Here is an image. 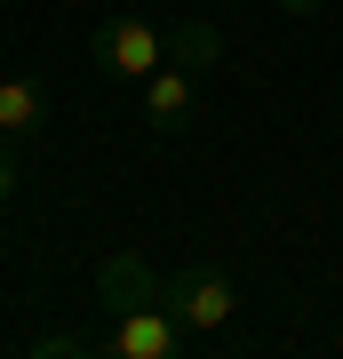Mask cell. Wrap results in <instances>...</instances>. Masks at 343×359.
Here are the masks:
<instances>
[{"label": "cell", "mask_w": 343, "mask_h": 359, "mask_svg": "<svg viewBox=\"0 0 343 359\" xmlns=\"http://www.w3.org/2000/svg\"><path fill=\"white\" fill-rule=\"evenodd\" d=\"M160 304L184 320V335H216L231 311H240V304H231V280H224L216 264H184V271H168V295H160Z\"/></svg>", "instance_id": "7a4b0ae2"}, {"label": "cell", "mask_w": 343, "mask_h": 359, "mask_svg": "<svg viewBox=\"0 0 343 359\" xmlns=\"http://www.w3.org/2000/svg\"><path fill=\"white\" fill-rule=\"evenodd\" d=\"M40 120H48L40 80H0V136H32Z\"/></svg>", "instance_id": "52a82bcc"}, {"label": "cell", "mask_w": 343, "mask_h": 359, "mask_svg": "<svg viewBox=\"0 0 343 359\" xmlns=\"http://www.w3.org/2000/svg\"><path fill=\"white\" fill-rule=\"evenodd\" d=\"M88 56L112 80H136V88H144V80L168 65V32L152 25V16H104V25L88 32Z\"/></svg>", "instance_id": "6da1fadb"}, {"label": "cell", "mask_w": 343, "mask_h": 359, "mask_svg": "<svg viewBox=\"0 0 343 359\" xmlns=\"http://www.w3.org/2000/svg\"><path fill=\"white\" fill-rule=\"evenodd\" d=\"M96 351H104V327H48L25 344V359H96Z\"/></svg>", "instance_id": "ba28073f"}, {"label": "cell", "mask_w": 343, "mask_h": 359, "mask_svg": "<svg viewBox=\"0 0 343 359\" xmlns=\"http://www.w3.org/2000/svg\"><path fill=\"white\" fill-rule=\"evenodd\" d=\"M8 184H16V176H8V168H0V200H8Z\"/></svg>", "instance_id": "30bf717a"}, {"label": "cell", "mask_w": 343, "mask_h": 359, "mask_svg": "<svg viewBox=\"0 0 343 359\" xmlns=\"http://www.w3.org/2000/svg\"><path fill=\"white\" fill-rule=\"evenodd\" d=\"M224 48H231V40H224L216 25H208V16H191L184 32H168V65H184V72H200V80L224 65Z\"/></svg>", "instance_id": "8992f818"}, {"label": "cell", "mask_w": 343, "mask_h": 359, "mask_svg": "<svg viewBox=\"0 0 343 359\" xmlns=\"http://www.w3.org/2000/svg\"><path fill=\"white\" fill-rule=\"evenodd\" d=\"M319 8V0H280V16H311Z\"/></svg>", "instance_id": "9c48e42d"}, {"label": "cell", "mask_w": 343, "mask_h": 359, "mask_svg": "<svg viewBox=\"0 0 343 359\" xmlns=\"http://www.w3.org/2000/svg\"><path fill=\"white\" fill-rule=\"evenodd\" d=\"M191 112H200V72L160 65L152 80H144V128H152V136H184Z\"/></svg>", "instance_id": "277c9868"}, {"label": "cell", "mask_w": 343, "mask_h": 359, "mask_svg": "<svg viewBox=\"0 0 343 359\" xmlns=\"http://www.w3.org/2000/svg\"><path fill=\"white\" fill-rule=\"evenodd\" d=\"M191 344L184 335V320L168 304H128V311H112V327H104V351L112 359H176Z\"/></svg>", "instance_id": "3957f363"}, {"label": "cell", "mask_w": 343, "mask_h": 359, "mask_svg": "<svg viewBox=\"0 0 343 359\" xmlns=\"http://www.w3.org/2000/svg\"><path fill=\"white\" fill-rule=\"evenodd\" d=\"M160 295H168V271H152L144 256H128V248L96 264V304H104V311H128V304H160Z\"/></svg>", "instance_id": "5b68a950"}]
</instances>
